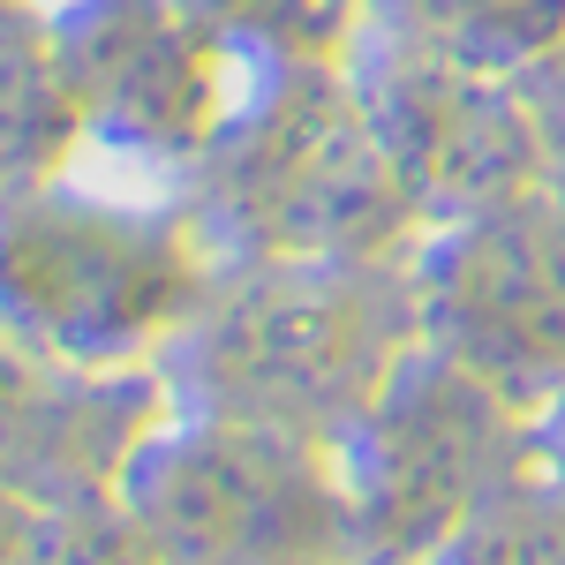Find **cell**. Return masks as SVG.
Masks as SVG:
<instances>
[{
  "label": "cell",
  "mask_w": 565,
  "mask_h": 565,
  "mask_svg": "<svg viewBox=\"0 0 565 565\" xmlns=\"http://www.w3.org/2000/svg\"><path fill=\"white\" fill-rule=\"evenodd\" d=\"M68 129H76V98H68V76L53 61V39L0 23V196L45 181Z\"/></svg>",
  "instance_id": "8fae6325"
},
{
  "label": "cell",
  "mask_w": 565,
  "mask_h": 565,
  "mask_svg": "<svg viewBox=\"0 0 565 565\" xmlns=\"http://www.w3.org/2000/svg\"><path fill=\"white\" fill-rule=\"evenodd\" d=\"M15 565H167V551L106 490V498H76V505H39Z\"/></svg>",
  "instance_id": "4fadbf2b"
},
{
  "label": "cell",
  "mask_w": 565,
  "mask_h": 565,
  "mask_svg": "<svg viewBox=\"0 0 565 565\" xmlns=\"http://www.w3.org/2000/svg\"><path fill=\"white\" fill-rule=\"evenodd\" d=\"M527 106H535V129H543V174H551V189H565V45L551 61H535Z\"/></svg>",
  "instance_id": "5bb4252c"
},
{
  "label": "cell",
  "mask_w": 565,
  "mask_h": 565,
  "mask_svg": "<svg viewBox=\"0 0 565 565\" xmlns=\"http://www.w3.org/2000/svg\"><path fill=\"white\" fill-rule=\"evenodd\" d=\"M551 468H558V498H565V392L551 407Z\"/></svg>",
  "instance_id": "9a60e30c"
},
{
  "label": "cell",
  "mask_w": 565,
  "mask_h": 565,
  "mask_svg": "<svg viewBox=\"0 0 565 565\" xmlns=\"http://www.w3.org/2000/svg\"><path fill=\"white\" fill-rule=\"evenodd\" d=\"M423 309L407 287L348 257H264V271L204 295L174 340V385L196 415L332 445L407 362Z\"/></svg>",
  "instance_id": "6da1fadb"
},
{
  "label": "cell",
  "mask_w": 565,
  "mask_h": 565,
  "mask_svg": "<svg viewBox=\"0 0 565 565\" xmlns=\"http://www.w3.org/2000/svg\"><path fill=\"white\" fill-rule=\"evenodd\" d=\"M167 565H324L354 535L340 460L257 423H159L114 490Z\"/></svg>",
  "instance_id": "3957f363"
},
{
  "label": "cell",
  "mask_w": 565,
  "mask_h": 565,
  "mask_svg": "<svg viewBox=\"0 0 565 565\" xmlns=\"http://www.w3.org/2000/svg\"><path fill=\"white\" fill-rule=\"evenodd\" d=\"M53 61L76 121L121 143L181 151L218 129V39L174 0H84L53 31Z\"/></svg>",
  "instance_id": "9c48e42d"
},
{
  "label": "cell",
  "mask_w": 565,
  "mask_h": 565,
  "mask_svg": "<svg viewBox=\"0 0 565 565\" xmlns=\"http://www.w3.org/2000/svg\"><path fill=\"white\" fill-rule=\"evenodd\" d=\"M415 196L362 114V90L295 68L249 121L212 129V218L257 257L377 264Z\"/></svg>",
  "instance_id": "277c9868"
},
{
  "label": "cell",
  "mask_w": 565,
  "mask_h": 565,
  "mask_svg": "<svg viewBox=\"0 0 565 565\" xmlns=\"http://www.w3.org/2000/svg\"><path fill=\"white\" fill-rule=\"evenodd\" d=\"M362 114L415 204H445L468 218L551 181L535 106L527 90L505 84V68H476L460 53L407 39L362 84Z\"/></svg>",
  "instance_id": "52a82bcc"
},
{
  "label": "cell",
  "mask_w": 565,
  "mask_h": 565,
  "mask_svg": "<svg viewBox=\"0 0 565 565\" xmlns=\"http://www.w3.org/2000/svg\"><path fill=\"white\" fill-rule=\"evenodd\" d=\"M204 302L196 242L159 212L76 189L0 196V332L90 370H136Z\"/></svg>",
  "instance_id": "7a4b0ae2"
},
{
  "label": "cell",
  "mask_w": 565,
  "mask_h": 565,
  "mask_svg": "<svg viewBox=\"0 0 565 565\" xmlns=\"http://www.w3.org/2000/svg\"><path fill=\"white\" fill-rule=\"evenodd\" d=\"M415 45L460 53L476 68H535L565 45V0H385Z\"/></svg>",
  "instance_id": "30bf717a"
},
{
  "label": "cell",
  "mask_w": 565,
  "mask_h": 565,
  "mask_svg": "<svg viewBox=\"0 0 565 565\" xmlns=\"http://www.w3.org/2000/svg\"><path fill=\"white\" fill-rule=\"evenodd\" d=\"M505 392L482 385L445 348L407 354L354 423V468H340L354 535L437 543L498 498L505 476Z\"/></svg>",
  "instance_id": "8992f818"
},
{
  "label": "cell",
  "mask_w": 565,
  "mask_h": 565,
  "mask_svg": "<svg viewBox=\"0 0 565 565\" xmlns=\"http://www.w3.org/2000/svg\"><path fill=\"white\" fill-rule=\"evenodd\" d=\"M204 31H226L242 45H264L287 68H317L332 61L354 31V0H196Z\"/></svg>",
  "instance_id": "7c38bea8"
},
{
  "label": "cell",
  "mask_w": 565,
  "mask_h": 565,
  "mask_svg": "<svg viewBox=\"0 0 565 565\" xmlns=\"http://www.w3.org/2000/svg\"><path fill=\"white\" fill-rule=\"evenodd\" d=\"M167 423V385L143 370H90L0 332V482L31 505L121 490L136 445Z\"/></svg>",
  "instance_id": "ba28073f"
},
{
  "label": "cell",
  "mask_w": 565,
  "mask_h": 565,
  "mask_svg": "<svg viewBox=\"0 0 565 565\" xmlns=\"http://www.w3.org/2000/svg\"><path fill=\"white\" fill-rule=\"evenodd\" d=\"M423 332L505 399L565 392V189L468 212L415 279Z\"/></svg>",
  "instance_id": "5b68a950"
}]
</instances>
